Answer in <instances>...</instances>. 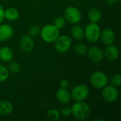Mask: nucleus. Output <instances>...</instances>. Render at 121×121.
<instances>
[{"mask_svg": "<svg viewBox=\"0 0 121 121\" xmlns=\"http://www.w3.org/2000/svg\"><path fill=\"white\" fill-rule=\"evenodd\" d=\"M72 108V115L79 121H84L91 115V107L85 101H76Z\"/></svg>", "mask_w": 121, "mask_h": 121, "instance_id": "f257e3e1", "label": "nucleus"}, {"mask_svg": "<svg viewBox=\"0 0 121 121\" xmlns=\"http://www.w3.org/2000/svg\"><path fill=\"white\" fill-rule=\"evenodd\" d=\"M40 35L45 42L52 43H54L60 35V30L53 24H48L40 29Z\"/></svg>", "mask_w": 121, "mask_h": 121, "instance_id": "f03ea898", "label": "nucleus"}, {"mask_svg": "<svg viewBox=\"0 0 121 121\" xmlns=\"http://www.w3.org/2000/svg\"><path fill=\"white\" fill-rule=\"evenodd\" d=\"M84 37L89 43H96L100 38L101 29L97 23L91 22L84 28Z\"/></svg>", "mask_w": 121, "mask_h": 121, "instance_id": "7ed1b4c3", "label": "nucleus"}, {"mask_svg": "<svg viewBox=\"0 0 121 121\" xmlns=\"http://www.w3.org/2000/svg\"><path fill=\"white\" fill-rule=\"evenodd\" d=\"M108 77L102 71H95L90 76V83L93 87L102 89L108 83Z\"/></svg>", "mask_w": 121, "mask_h": 121, "instance_id": "20e7f679", "label": "nucleus"}, {"mask_svg": "<svg viewBox=\"0 0 121 121\" xmlns=\"http://www.w3.org/2000/svg\"><path fill=\"white\" fill-rule=\"evenodd\" d=\"M90 94L89 88L87 85L82 84L74 86L70 94L71 98L74 101H85Z\"/></svg>", "mask_w": 121, "mask_h": 121, "instance_id": "39448f33", "label": "nucleus"}, {"mask_svg": "<svg viewBox=\"0 0 121 121\" xmlns=\"http://www.w3.org/2000/svg\"><path fill=\"white\" fill-rule=\"evenodd\" d=\"M64 16L65 20L72 24H78L82 21V18L80 10L74 6L67 7L65 10Z\"/></svg>", "mask_w": 121, "mask_h": 121, "instance_id": "423d86ee", "label": "nucleus"}, {"mask_svg": "<svg viewBox=\"0 0 121 121\" xmlns=\"http://www.w3.org/2000/svg\"><path fill=\"white\" fill-rule=\"evenodd\" d=\"M101 96L104 100L108 103H114L119 98V91L117 87L110 84L102 89Z\"/></svg>", "mask_w": 121, "mask_h": 121, "instance_id": "0eeeda50", "label": "nucleus"}, {"mask_svg": "<svg viewBox=\"0 0 121 121\" xmlns=\"http://www.w3.org/2000/svg\"><path fill=\"white\" fill-rule=\"evenodd\" d=\"M54 43L57 52L60 53H66L72 45V38L67 35H59Z\"/></svg>", "mask_w": 121, "mask_h": 121, "instance_id": "6e6552de", "label": "nucleus"}, {"mask_svg": "<svg viewBox=\"0 0 121 121\" xmlns=\"http://www.w3.org/2000/svg\"><path fill=\"white\" fill-rule=\"evenodd\" d=\"M86 55L89 59L95 63L100 62L104 57V52L103 50L99 46H92L88 49Z\"/></svg>", "mask_w": 121, "mask_h": 121, "instance_id": "1a4fd4ad", "label": "nucleus"}, {"mask_svg": "<svg viewBox=\"0 0 121 121\" xmlns=\"http://www.w3.org/2000/svg\"><path fill=\"white\" fill-rule=\"evenodd\" d=\"M19 47L21 50L26 53L32 52L35 48V43L33 38L29 35H22L19 40Z\"/></svg>", "mask_w": 121, "mask_h": 121, "instance_id": "9d476101", "label": "nucleus"}, {"mask_svg": "<svg viewBox=\"0 0 121 121\" xmlns=\"http://www.w3.org/2000/svg\"><path fill=\"white\" fill-rule=\"evenodd\" d=\"M116 35L115 31L110 28H106L101 31L100 34V40L102 43L106 45H109L113 44L116 40Z\"/></svg>", "mask_w": 121, "mask_h": 121, "instance_id": "9b49d317", "label": "nucleus"}, {"mask_svg": "<svg viewBox=\"0 0 121 121\" xmlns=\"http://www.w3.org/2000/svg\"><path fill=\"white\" fill-rule=\"evenodd\" d=\"M55 96L57 100L62 104H68L71 100V94L70 92L67 89L64 88H60L57 90Z\"/></svg>", "mask_w": 121, "mask_h": 121, "instance_id": "f8f14e48", "label": "nucleus"}, {"mask_svg": "<svg viewBox=\"0 0 121 121\" xmlns=\"http://www.w3.org/2000/svg\"><path fill=\"white\" fill-rule=\"evenodd\" d=\"M13 35V28L9 24L4 23L0 25V42L6 41L10 39Z\"/></svg>", "mask_w": 121, "mask_h": 121, "instance_id": "ddd939ff", "label": "nucleus"}, {"mask_svg": "<svg viewBox=\"0 0 121 121\" xmlns=\"http://www.w3.org/2000/svg\"><path fill=\"white\" fill-rule=\"evenodd\" d=\"M104 52V56L109 61H115L118 59L119 56L118 48L113 44L107 45Z\"/></svg>", "mask_w": 121, "mask_h": 121, "instance_id": "4468645a", "label": "nucleus"}, {"mask_svg": "<svg viewBox=\"0 0 121 121\" xmlns=\"http://www.w3.org/2000/svg\"><path fill=\"white\" fill-rule=\"evenodd\" d=\"M13 104L8 100L0 101V115L7 116L12 113L13 111Z\"/></svg>", "mask_w": 121, "mask_h": 121, "instance_id": "2eb2a0df", "label": "nucleus"}, {"mask_svg": "<svg viewBox=\"0 0 121 121\" xmlns=\"http://www.w3.org/2000/svg\"><path fill=\"white\" fill-rule=\"evenodd\" d=\"M13 52L11 48L8 46H4L0 48V60L4 62H9L12 60Z\"/></svg>", "mask_w": 121, "mask_h": 121, "instance_id": "dca6fc26", "label": "nucleus"}, {"mask_svg": "<svg viewBox=\"0 0 121 121\" xmlns=\"http://www.w3.org/2000/svg\"><path fill=\"white\" fill-rule=\"evenodd\" d=\"M71 35L74 39L77 40H80L84 37V28L79 25L74 24L71 28Z\"/></svg>", "mask_w": 121, "mask_h": 121, "instance_id": "f3484780", "label": "nucleus"}, {"mask_svg": "<svg viewBox=\"0 0 121 121\" xmlns=\"http://www.w3.org/2000/svg\"><path fill=\"white\" fill-rule=\"evenodd\" d=\"M101 16L102 14L100 9L96 7H92L88 11V18L89 21L93 23L99 22L101 18Z\"/></svg>", "mask_w": 121, "mask_h": 121, "instance_id": "a211bd4d", "label": "nucleus"}, {"mask_svg": "<svg viewBox=\"0 0 121 121\" xmlns=\"http://www.w3.org/2000/svg\"><path fill=\"white\" fill-rule=\"evenodd\" d=\"M19 17V11L13 7H10L4 10V18L8 21H13L18 18Z\"/></svg>", "mask_w": 121, "mask_h": 121, "instance_id": "6ab92c4d", "label": "nucleus"}, {"mask_svg": "<svg viewBox=\"0 0 121 121\" xmlns=\"http://www.w3.org/2000/svg\"><path fill=\"white\" fill-rule=\"evenodd\" d=\"M48 118L52 121H57L60 118V112L57 108H50L47 112Z\"/></svg>", "mask_w": 121, "mask_h": 121, "instance_id": "aec40b11", "label": "nucleus"}, {"mask_svg": "<svg viewBox=\"0 0 121 121\" xmlns=\"http://www.w3.org/2000/svg\"><path fill=\"white\" fill-rule=\"evenodd\" d=\"M74 50L77 55H86L88 48H87V46L85 44H84V43H78L74 46Z\"/></svg>", "mask_w": 121, "mask_h": 121, "instance_id": "412c9836", "label": "nucleus"}, {"mask_svg": "<svg viewBox=\"0 0 121 121\" xmlns=\"http://www.w3.org/2000/svg\"><path fill=\"white\" fill-rule=\"evenodd\" d=\"M108 82H110L111 84L116 86L119 87L121 86V75L119 73L113 74L110 79H108Z\"/></svg>", "mask_w": 121, "mask_h": 121, "instance_id": "4be33fe9", "label": "nucleus"}, {"mask_svg": "<svg viewBox=\"0 0 121 121\" xmlns=\"http://www.w3.org/2000/svg\"><path fill=\"white\" fill-rule=\"evenodd\" d=\"M9 62V69H8L9 72H11L13 74H18L20 72L21 65L18 62L11 60Z\"/></svg>", "mask_w": 121, "mask_h": 121, "instance_id": "5701e85b", "label": "nucleus"}, {"mask_svg": "<svg viewBox=\"0 0 121 121\" xmlns=\"http://www.w3.org/2000/svg\"><path fill=\"white\" fill-rule=\"evenodd\" d=\"M66 23H67V21L65 20V17L57 16L55 18V20L53 21V25L60 30V29H62L63 28L65 27Z\"/></svg>", "mask_w": 121, "mask_h": 121, "instance_id": "b1692460", "label": "nucleus"}, {"mask_svg": "<svg viewBox=\"0 0 121 121\" xmlns=\"http://www.w3.org/2000/svg\"><path fill=\"white\" fill-rule=\"evenodd\" d=\"M9 76V69L4 65L0 64V83L5 82Z\"/></svg>", "mask_w": 121, "mask_h": 121, "instance_id": "393cba45", "label": "nucleus"}, {"mask_svg": "<svg viewBox=\"0 0 121 121\" xmlns=\"http://www.w3.org/2000/svg\"><path fill=\"white\" fill-rule=\"evenodd\" d=\"M40 28L38 25H33L32 26L29 30H28V35L31 36L32 38L36 37L40 35Z\"/></svg>", "mask_w": 121, "mask_h": 121, "instance_id": "a878e982", "label": "nucleus"}, {"mask_svg": "<svg viewBox=\"0 0 121 121\" xmlns=\"http://www.w3.org/2000/svg\"><path fill=\"white\" fill-rule=\"evenodd\" d=\"M60 112V115L62 116L63 117H68L70 115H72V108L70 106H65L61 108Z\"/></svg>", "mask_w": 121, "mask_h": 121, "instance_id": "bb28decb", "label": "nucleus"}, {"mask_svg": "<svg viewBox=\"0 0 121 121\" xmlns=\"http://www.w3.org/2000/svg\"><path fill=\"white\" fill-rule=\"evenodd\" d=\"M69 81L66 79H63L60 81V88H64V89H67V87L69 86Z\"/></svg>", "mask_w": 121, "mask_h": 121, "instance_id": "cd10ccee", "label": "nucleus"}, {"mask_svg": "<svg viewBox=\"0 0 121 121\" xmlns=\"http://www.w3.org/2000/svg\"><path fill=\"white\" fill-rule=\"evenodd\" d=\"M4 9L3 6L0 4V24L4 21Z\"/></svg>", "mask_w": 121, "mask_h": 121, "instance_id": "c85d7f7f", "label": "nucleus"}, {"mask_svg": "<svg viewBox=\"0 0 121 121\" xmlns=\"http://www.w3.org/2000/svg\"><path fill=\"white\" fill-rule=\"evenodd\" d=\"M106 1L108 4H114L118 1V0H106Z\"/></svg>", "mask_w": 121, "mask_h": 121, "instance_id": "c756f323", "label": "nucleus"}, {"mask_svg": "<svg viewBox=\"0 0 121 121\" xmlns=\"http://www.w3.org/2000/svg\"><path fill=\"white\" fill-rule=\"evenodd\" d=\"M118 2H120V1H121V0H118Z\"/></svg>", "mask_w": 121, "mask_h": 121, "instance_id": "7c9ffc66", "label": "nucleus"}]
</instances>
